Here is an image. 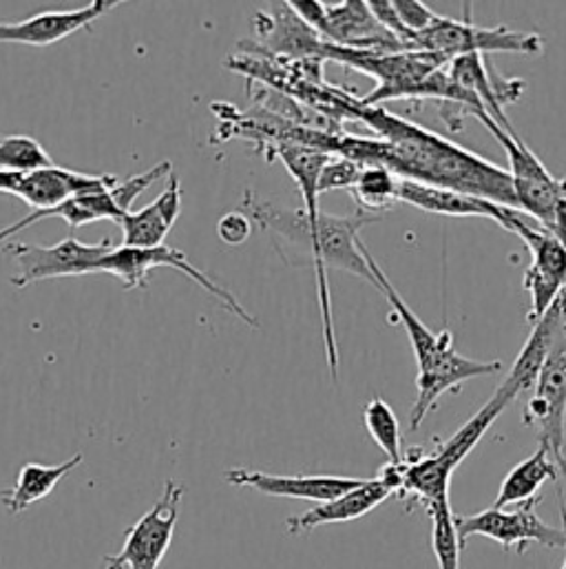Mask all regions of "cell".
Returning <instances> with one entry per match:
<instances>
[{
	"instance_id": "cell-1",
	"label": "cell",
	"mask_w": 566,
	"mask_h": 569,
	"mask_svg": "<svg viewBox=\"0 0 566 569\" xmlns=\"http://www.w3.org/2000/svg\"><path fill=\"white\" fill-rule=\"evenodd\" d=\"M303 198V209H285L266 198H260L253 191L244 193L242 213L251 218L264 233L277 242V249L283 244L287 249H301L310 256V262L316 271V288H319V310H321V328L325 343V359L332 379H338V348L336 332L332 319V299L327 284V269H338L343 273L356 276L376 288L374 276L367 267L363 253V240L358 231L365 224L378 222L381 218L356 211L350 218L327 216L319 209V191L316 178H301L294 182Z\"/></svg>"
},
{
	"instance_id": "cell-2",
	"label": "cell",
	"mask_w": 566,
	"mask_h": 569,
	"mask_svg": "<svg viewBox=\"0 0 566 569\" xmlns=\"http://www.w3.org/2000/svg\"><path fill=\"white\" fill-rule=\"evenodd\" d=\"M352 120L367 124L381 140L378 167L403 180L458 191L518 211L507 169L383 107H363L350 98Z\"/></svg>"
},
{
	"instance_id": "cell-3",
	"label": "cell",
	"mask_w": 566,
	"mask_h": 569,
	"mask_svg": "<svg viewBox=\"0 0 566 569\" xmlns=\"http://www.w3.org/2000/svg\"><path fill=\"white\" fill-rule=\"evenodd\" d=\"M367 267L374 276L376 290L385 295L387 303L392 306L394 315L398 317L401 326L405 328L414 359H416V401L410 410V430H418L427 415L438 406L441 397L449 390H458L465 381L476 377L496 375L503 370L501 361H478L461 355L454 346V335L449 330L434 332L429 330L421 317L405 303V299L398 295V290L387 280V276L381 271L367 247H363Z\"/></svg>"
},
{
	"instance_id": "cell-4",
	"label": "cell",
	"mask_w": 566,
	"mask_h": 569,
	"mask_svg": "<svg viewBox=\"0 0 566 569\" xmlns=\"http://www.w3.org/2000/svg\"><path fill=\"white\" fill-rule=\"evenodd\" d=\"M469 116L478 118L492 136L503 144L509 167L518 211L540 222V229L554 233L566 244V178H556L543 160L520 140L509 124H498L485 107L474 109Z\"/></svg>"
},
{
	"instance_id": "cell-5",
	"label": "cell",
	"mask_w": 566,
	"mask_h": 569,
	"mask_svg": "<svg viewBox=\"0 0 566 569\" xmlns=\"http://www.w3.org/2000/svg\"><path fill=\"white\" fill-rule=\"evenodd\" d=\"M323 60H334L343 67L367 73L376 80V89L356 98L363 107H381L387 100L425 98V84L432 73L445 69L449 60L429 51H398V53H372L323 42Z\"/></svg>"
},
{
	"instance_id": "cell-6",
	"label": "cell",
	"mask_w": 566,
	"mask_h": 569,
	"mask_svg": "<svg viewBox=\"0 0 566 569\" xmlns=\"http://www.w3.org/2000/svg\"><path fill=\"white\" fill-rule=\"evenodd\" d=\"M412 51H429L445 56L449 62L461 56L487 53H523L538 56L545 49V38L538 33L514 31L507 27H478L469 18L456 20L438 16V20L423 33L414 36Z\"/></svg>"
},
{
	"instance_id": "cell-7",
	"label": "cell",
	"mask_w": 566,
	"mask_h": 569,
	"mask_svg": "<svg viewBox=\"0 0 566 569\" xmlns=\"http://www.w3.org/2000/svg\"><path fill=\"white\" fill-rule=\"evenodd\" d=\"M160 267H166V269H173V271L186 276L191 282H195L200 288H204L209 295H213L229 312L240 317L251 328H257V319L240 303V299L231 290L213 282L204 271L195 269L189 262L186 253H182L173 247H166V244L155 247V249L118 247L100 260V264L95 267V273H109V276L118 278L127 290H133V288H144L149 282V273L153 269H160Z\"/></svg>"
},
{
	"instance_id": "cell-8",
	"label": "cell",
	"mask_w": 566,
	"mask_h": 569,
	"mask_svg": "<svg viewBox=\"0 0 566 569\" xmlns=\"http://www.w3.org/2000/svg\"><path fill=\"white\" fill-rule=\"evenodd\" d=\"M538 499H532L516 510H483L469 517H456V532L461 546H465L472 537H485L505 548V552L516 550L518 555L527 552L532 543H540L549 550H565L566 535L563 528H554L540 519L536 512Z\"/></svg>"
},
{
	"instance_id": "cell-9",
	"label": "cell",
	"mask_w": 566,
	"mask_h": 569,
	"mask_svg": "<svg viewBox=\"0 0 566 569\" xmlns=\"http://www.w3.org/2000/svg\"><path fill=\"white\" fill-rule=\"evenodd\" d=\"M566 319L540 368L534 395L525 406L523 423L538 430L540 446H545L560 475H566Z\"/></svg>"
},
{
	"instance_id": "cell-10",
	"label": "cell",
	"mask_w": 566,
	"mask_h": 569,
	"mask_svg": "<svg viewBox=\"0 0 566 569\" xmlns=\"http://www.w3.org/2000/svg\"><path fill=\"white\" fill-rule=\"evenodd\" d=\"M182 499L184 486L169 479L155 506L127 530L122 550L102 559V569L160 568L175 535Z\"/></svg>"
},
{
	"instance_id": "cell-11",
	"label": "cell",
	"mask_w": 566,
	"mask_h": 569,
	"mask_svg": "<svg viewBox=\"0 0 566 569\" xmlns=\"http://www.w3.org/2000/svg\"><path fill=\"white\" fill-rule=\"evenodd\" d=\"M111 240L98 244H84L78 238H67L53 247L38 244H9L4 251L13 258L18 276L11 278L16 288H24L31 282L53 280V278H75L95 273V267L104 256L113 251Z\"/></svg>"
},
{
	"instance_id": "cell-12",
	"label": "cell",
	"mask_w": 566,
	"mask_h": 569,
	"mask_svg": "<svg viewBox=\"0 0 566 569\" xmlns=\"http://www.w3.org/2000/svg\"><path fill=\"white\" fill-rule=\"evenodd\" d=\"M512 233L518 236L532 251V264L525 273L523 286L532 297L529 323H538L566 288V244L554 233L536 229L520 218L514 222Z\"/></svg>"
},
{
	"instance_id": "cell-13",
	"label": "cell",
	"mask_w": 566,
	"mask_h": 569,
	"mask_svg": "<svg viewBox=\"0 0 566 569\" xmlns=\"http://www.w3.org/2000/svg\"><path fill=\"white\" fill-rule=\"evenodd\" d=\"M224 479L237 488H251L266 497L299 499L325 503L332 501L354 488H358L365 479L354 477H334V475H269L260 470L233 468L224 472Z\"/></svg>"
},
{
	"instance_id": "cell-14",
	"label": "cell",
	"mask_w": 566,
	"mask_h": 569,
	"mask_svg": "<svg viewBox=\"0 0 566 569\" xmlns=\"http://www.w3.org/2000/svg\"><path fill=\"white\" fill-rule=\"evenodd\" d=\"M398 202L410 204L414 209H421L425 213H434V216H449V218H487L494 220L498 227H503L505 231L512 233V227L516 220L527 218L525 213L509 209V207H501L481 198H472L458 191H449V189H441V187H429V184H421V182H412V180H398V193H396Z\"/></svg>"
},
{
	"instance_id": "cell-15",
	"label": "cell",
	"mask_w": 566,
	"mask_h": 569,
	"mask_svg": "<svg viewBox=\"0 0 566 569\" xmlns=\"http://www.w3.org/2000/svg\"><path fill=\"white\" fill-rule=\"evenodd\" d=\"M115 0H93L87 7L69 11H42L20 22H0V42L47 47L89 27L93 20L111 11Z\"/></svg>"
},
{
	"instance_id": "cell-16",
	"label": "cell",
	"mask_w": 566,
	"mask_h": 569,
	"mask_svg": "<svg viewBox=\"0 0 566 569\" xmlns=\"http://www.w3.org/2000/svg\"><path fill=\"white\" fill-rule=\"evenodd\" d=\"M118 182L115 176H89L53 164L49 169L20 173L13 196L33 211H51L78 193L111 189Z\"/></svg>"
},
{
	"instance_id": "cell-17",
	"label": "cell",
	"mask_w": 566,
	"mask_h": 569,
	"mask_svg": "<svg viewBox=\"0 0 566 569\" xmlns=\"http://www.w3.org/2000/svg\"><path fill=\"white\" fill-rule=\"evenodd\" d=\"M255 31L262 40L257 44L260 49L282 56V58H292V60H310V58H321L323 53V38L310 29L290 7L287 2H277L271 11H262L255 18Z\"/></svg>"
},
{
	"instance_id": "cell-18",
	"label": "cell",
	"mask_w": 566,
	"mask_h": 569,
	"mask_svg": "<svg viewBox=\"0 0 566 569\" xmlns=\"http://www.w3.org/2000/svg\"><path fill=\"white\" fill-rule=\"evenodd\" d=\"M182 213V184L175 171L169 176L166 189L149 207L131 211L120 220L122 247L155 249L162 247Z\"/></svg>"
},
{
	"instance_id": "cell-19",
	"label": "cell",
	"mask_w": 566,
	"mask_h": 569,
	"mask_svg": "<svg viewBox=\"0 0 566 569\" xmlns=\"http://www.w3.org/2000/svg\"><path fill=\"white\" fill-rule=\"evenodd\" d=\"M392 497V490L376 477V479H365L358 488L325 501L316 503L307 512L292 517L285 521V528L290 535H303L310 530H316L321 526L330 523H350L356 521L365 515H370L374 508L385 503Z\"/></svg>"
},
{
	"instance_id": "cell-20",
	"label": "cell",
	"mask_w": 566,
	"mask_h": 569,
	"mask_svg": "<svg viewBox=\"0 0 566 569\" xmlns=\"http://www.w3.org/2000/svg\"><path fill=\"white\" fill-rule=\"evenodd\" d=\"M84 461L82 452L73 455L71 459L58 463V466H42V463H24L18 472L16 483L9 490L0 492V503L9 515H20L29 506L47 499L55 486L80 463Z\"/></svg>"
},
{
	"instance_id": "cell-21",
	"label": "cell",
	"mask_w": 566,
	"mask_h": 569,
	"mask_svg": "<svg viewBox=\"0 0 566 569\" xmlns=\"http://www.w3.org/2000/svg\"><path fill=\"white\" fill-rule=\"evenodd\" d=\"M560 479V470L558 463L554 461L552 452L540 446L532 457H527L525 461H520L503 481L498 497H496V506L498 510H505L509 506H523L532 499H538V490L547 483V481H558Z\"/></svg>"
},
{
	"instance_id": "cell-22",
	"label": "cell",
	"mask_w": 566,
	"mask_h": 569,
	"mask_svg": "<svg viewBox=\"0 0 566 569\" xmlns=\"http://www.w3.org/2000/svg\"><path fill=\"white\" fill-rule=\"evenodd\" d=\"M514 403L505 392L496 388L494 397L445 443L436 448V455L456 472V468L474 452V448L481 443V439L487 435V430L494 426V421Z\"/></svg>"
},
{
	"instance_id": "cell-23",
	"label": "cell",
	"mask_w": 566,
	"mask_h": 569,
	"mask_svg": "<svg viewBox=\"0 0 566 569\" xmlns=\"http://www.w3.org/2000/svg\"><path fill=\"white\" fill-rule=\"evenodd\" d=\"M398 176L385 167H361L358 178L352 187V196L358 211L381 218L398 204Z\"/></svg>"
},
{
	"instance_id": "cell-24",
	"label": "cell",
	"mask_w": 566,
	"mask_h": 569,
	"mask_svg": "<svg viewBox=\"0 0 566 569\" xmlns=\"http://www.w3.org/2000/svg\"><path fill=\"white\" fill-rule=\"evenodd\" d=\"M363 423L374 439V443L385 452L387 463H401L403 461V435L401 423L390 408L387 401L381 397H372L363 408Z\"/></svg>"
},
{
	"instance_id": "cell-25",
	"label": "cell",
	"mask_w": 566,
	"mask_h": 569,
	"mask_svg": "<svg viewBox=\"0 0 566 569\" xmlns=\"http://www.w3.org/2000/svg\"><path fill=\"white\" fill-rule=\"evenodd\" d=\"M53 167L51 156L31 136H4L0 138V171L29 173Z\"/></svg>"
},
{
	"instance_id": "cell-26",
	"label": "cell",
	"mask_w": 566,
	"mask_h": 569,
	"mask_svg": "<svg viewBox=\"0 0 566 569\" xmlns=\"http://www.w3.org/2000/svg\"><path fill=\"white\" fill-rule=\"evenodd\" d=\"M432 519V550L436 557L438 569H461V552L463 546L458 541L456 523L452 506H443L429 510Z\"/></svg>"
},
{
	"instance_id": "cell-27",
	"label": "cell",
	"mask_w": 566,
	"mask_h": 569,
	"mask_svg": "<svg viewBox=\"0 0 566 569\" xmlns=\"http://www.w3.org/2000/svg\"><path fill=\"white\" fill-rule=\"evenodd\" d=\"M358 171L361 167L354 164L352 160H345V158H330L319 176V196L325 193V191H338V189H347L352 191L356 178H358Z\"/></svg>"
},
{
	"instance_id": "cell-28",
	"label": "cell",
	"mask_w": 566,
	"mask_h": 569,
	"mask_svg": "<svg viewBox=\"0 0 566 569\" xmlns=\"http://www.w3.org/2000/svg\"><path fill=\"white\" fill-rule=\"evenodd\" d=\"M392 2H394V9H396L403 27L410 31L412 40H414V36L427 31L438 20V13H434L421 0H392Z\"/></svg>"
},
{
	"instance_id": "cell-29",
	"label": "cell",
	"mask_w": 566,
	"mask_h": 569,
	"mask_svg": "<svg viewBox=\"0 0 566 569\" xmlns=\"http://www.w3.org/2000/svg\"><path fill=\"white\" fill-rule=\"evenodd\" d=\"M253 233V222L246 213L242 211H233L226 213L220 222H218V236L224 244L229 247H240L244 244Z\"/></svg>"
},
{
	"instance_id": "cell-30",
	"label": "cell",
	"mask_w": 566,
	"mask_h": 569,
	"mask_svg": "<svg viewBox=\"0 0 566 569\" xmlns=\"http://www.w3.org/2000/svg\"><path fill=\"white\" fill-rule=\"evenodd\" d=\"M563 479H565V483H566V475L565 477H563ZM563 523H565V526H563V530H565V535H566V501L565 499H563ZM566 550V548H565ZM563 569H566V559H565V566H563Z\"/></svg>"
}]
</instances>
